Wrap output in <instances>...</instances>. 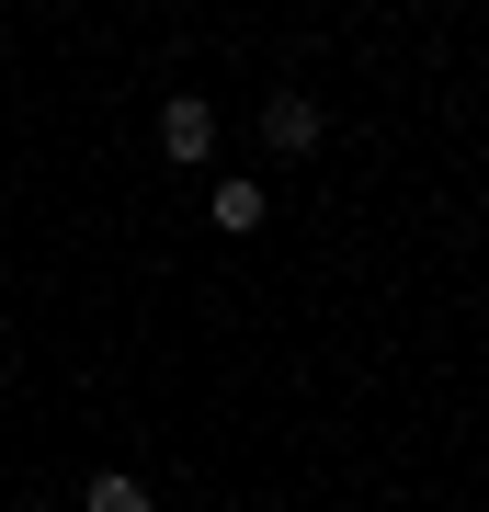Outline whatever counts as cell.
Segmentation results:
<instances>
[{
  "label": "cell",
  "instance_id": "2",
  "mask_svg": "<svg viewBox=\"0 0 489 512\" xmlns=\"http://www.w3.org/2000/svg\"><path fill=\"white\" fill-rule=\"evenodd\" d=\"M262 148H285V160H308V148H319V103L296 92V80H285V92H262Z\"/></svg>",
  "mask_w": 489,
  "mask_h": 512
},
{
  "label": "cell",
  "instance_id": "3",
  "mask_svg": "<svg viewBox=\"0 0 489 512\" xmlns=\"http://www.w3.org/2000/svg\"><path fill=\"white\" fill-rule=\"evenodd\" d=\"M205 217H217V228H228V239H251V228H262V217H273V194H262V183H251V171H239V183H217V194H205Z\"/></svg>",
  "mask_w": 489,
  "mask_h": 512
},
{
  "label": "cell",
  "instance_id": "1",
  "mask_svg": "<svg viewBox=\"0 0 489 512\" xmlns=\"http://www.w3.org/2000/svg\"><path fill=\"white\" fill-rule=\"evenodd\" d=\"M160 160L171 171H205V160H217V103H205V92H171L160 103Z\"/></svg>",
  "mask_w": 489,
  "mask_h": 512
},
{
  "label": "cell",
  "instance_id": "4",
  "mask_svg": "<svg viewBox=\"0 0 489 512\" xmlns=\"http://www.w3.org/2000/svg\"><path fill=\"white\" fill-rule=\"evenodd\" d=\"M80 512H148V478H137V467H103V478L80 490Z\"/></svg>",
  "mask_w": 489,
  "mask_h": 512
}]
</instances>
